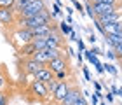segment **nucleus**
Here are the masks:
<instances>
[{
	"instance_id": "obj_1",
	"label": "nucleus",
	"mask_w": 122,
	"mask_h": 105,
	"mask_svg": "<svg viewBox=\"0 0 122 105\" xmlns=\"http://www.w3.org/2000/svg\"><path fill=\"white\" fill-rule=\"evenodd\" d=\"M14 25H18V28L33 30V28L42 26V25H52V16L47 11H44V12L37 14V16H31V18H18Z\"/></svg>"
},
{
	"instance_id": "obj_2",
	"label": "nucleus",
	"mask_w": 122,
	"mask_h": 105,
	"mask_svg": "<svg viewBox=\"0 0 122 105\" xmlns=\"http://www.w3.org/2000/svg\"><path fill=\"white\" fill-rule=\"evenodd\" d=\"M14 11L18 18H31V16H37L44 11H47V5L44 0H31L25 5H14Z\"/></svg>"
},
{
	"instance_id": "obj_3",
	"label": "nucleus",
	"mask_w": 122,
	"mask_h": 105,
	"mask_svg": "<svg viewBox=\"0 0 122 105\" xmlns=\"http://www.w3.org/2000/svg\"><path fill=\"white\" fill-rule=\"evenodd\" d=\"M75 84V81L73 79H65V81H59L58 82V88L52 91V95H51V98H52V102L56 103V105H59L61 102L66 98V95H68V91H70V88Z\"/></svg>"
},
{
	"instance_id": "obj_4",
	"label": "nucleus",
	"mask_w": 122,
	"mask_h": 105,
	"mask_svg": "<svg viewBox=\"0 0 122 105\" xmlns=\"http://www.w3.org/2000/svg\"><path fill=\"white\" fill-rule=\"evenodd\" d=\"M33 40V35H31V30H26V28H18L12 33V44L16 47H21V46H25V44H28Z\"/></svg>"
},
{
	"instance_id": "obj_5",
	"label": "nucleus",
	"mask_w": 122,
	"mask_h": 105,
	"mask_svg": "<svg viewBox=\"0 0 122 105\" xmlns=\"http://www.w3.org/2000/svg\"><path fill=\"white\" fill-rule=\"evenodd\" d=\"M30 89L33 91V95H35L40 102H46L49 96H51V93H49V89H47V86L44 84V82H40V81H33L31 82V86H30Z\"/></svg>"
},
{
	"instance_id": "obj_6",
	"label": "nucleus",
	"mask_w": 122,
	"mask_h": 105,
	"mask_svg": "<svg viewBox=\"0 0 122 105\" xmlns=\"http://www.w3.org/2000/svg\"><path fill=\"white\" fill-rule=\"evenodd\" d=\"M47 67L51 68L54 74H58V72H70V63L65 56H58V58L51 60V61L47 63Z\"/></svg>"
},
{
	"instance_id": "obj_7",
	"label": "nucleus",
	"mask_w": 122,
	"mask_h": 105,
	"mask_svg": "<svg viewBox=\"0 0 122 105\" xmlns=\"http://www.w3.org/2000/svg\"><path fill=\"white\" fill-rule=\"evenodd\" d=\"M18 16H16L14 7H0V23L4 25H14Z\"/></svg>"
},
{
	"instance_id": "obj_8",
	"label": "nucleus",
	"mask_w": 122,
	"mask_h": 105,
	"mask_svg": "<svg viewBox=\"0 0 122 105\" xmlns=\"http://www.w3.org/2000/svg\"><path fill=\"white\" fill-rule=\"evenodd\" d=\"M21 67H23V72H25L26 75H31V77H33L38 70L44 67V65H40L38 61H35L33 58H25V61H23Z\"/></svg>"
},
{
	"instance_id": "obj_9",
	"label": "nucleus",
	"mask_w": 122,
	"mask_h": 105,
	"mask_svg": "<svg viewBox=\"0 0 122 105\" xmlns=\"http://www.w3.org/2000/svg\"><path fill=\"white\" fill-rule=\"evenodd\" d=\"M80 96H82V89H80L77 84H73V86L70 88V91H68V95H66V98H65V100L61 102L59 105H73Z\"/></svg>"
},
{
	"instance_id": "obj_10",
	"label": "nucleus",
	"mask_w": 122,
	"mask_h": 105,
	"mask_svg": "<svg viewBox=\"0 0 122 105\" xmlns=\"http://www.w3.org/2000/svg\"><path fill=\"white\" fill-rule=\"evenodd\" d=\"M33 79H37V81H40V82H44V84H47L49 81H52V79H56V77H54V72L51 70L47 67V65H44V67L40 68L37 72L35 75H33Z\"/></svg>"
},
{
	"instance_id": "obj_11",
	"label": "nucleus",
	"mask_w": 122,
	"mask_h": 105,
	"mask_svg": "<svg viewBox=\"0 0 122 105\" xmlns=\"http://www.w3.org/2000/svg\"><path fill=\"white\" fill-rule=\"evenodd\" d=\"M52 28H54V23H52V25H42V26H37V28L31 30V35H33V39H35V37H47V35L52 32Z\"/></svg>"
},
{
	"instance_id": "obj_12",
	"label": "nucleus",
	"mask_w": 122,
	"mask_h": 105,
	"mask_svg": "<svg viewBox=\"0 0 122 105\" xmlns=\"http://www.w3.org/2000/svg\"><path fill=\"white\" fill-rule=\"evenodd\" d=\"M18 53H19V56H25V58H31L33 54L37 53V49H35V46H33L31 42H28V44H25V46H21V47L18 49Z\"/></svg>"
},
{
	"instance_id": "obj_13",
	"label": "nucleus",
	"mask_w": 122,
	"mask_h": 105,
	"mask_svg": "<svg viewBox=\"0 0 122 105\" xmlns=\"http://www.w3.org/2000/svg\"><path fill=\"white\" fill-rule=\"evenodd\" d=\"M58 82H59V81H56V79H52V81H49L47 84H46V86H47V89H49V93H51V95H52V91H54V89H56V88H58Z\"/></svg>"
},
{
	"instance_id": "obj_14",
	"label": "nucleus",
	"mask_w": 122,
	"mask_h": 105,
	"mask_svg": "<svg viewBox=\"0 0 122 105\" xmlns=\"http://www.w3.org/2000/svg\"><path fill=\"white\" fill-rule=\"evenodd\" d=\"M68 75H70V72H58V74H54L56 81H65V79H68Z\"/></svg>"
},
{
	"instance_id": "obj_15",
	"label": "nucleus",
	"mask_w": 122,
	"mask_h": 105,
	"mask_svg": "<svg viewBox=\"0 0 122 105\" xmlns=\"http://www.w3.org/2000/svg\"><path fill=\"white\" fill-rule=\"evenodd\" d=\"M16 0H0V7H14Z\"/></svg>"
},
{
	"instance_id": "obj_16",
	"label": "nucleus",
	"mask_w": 122,
	"mask_h": 105,
	"mask_svg": "<svg viewBox=\"0 0 122 105\" xmlns=\"http://www.w3.org/2000/svg\"><path fill=\"white\" fill-rule=\"evenodd\" d=\"M73 105H89V102H87V96H86V95H82L79 100L73 103Z\"/></svg>"
},
{
	"instance_id": "obj_17",
	"label": "nucleus",
	"mask_w": 122,
	"mask_h": 105,
	"mask_svg": "<svg viewBox=\"0 0 122 105\" xmlns=\"http://www.w3.org/2000/svg\"><path fill=\"white\" fill-rule=\"evenodd\" d=\"M59 32L63 35H66V33H70V26L66 25V23H61V26H59Z\"/></svg>"
},
{
	"instance_id": "obj_18",
	"label": "nucleus",
	"mask_w": 122,
	"mask_h": 105,
	"mask_svg": "<svg viewBox=\"0 0 122 105\" xmlns=\"http://www.w3.org/2000/svg\"><path fill=\"white\" fill-rule=\"evenodd\" d=\"M113 53H115V56H117V60H119L122 56V44H119V46L113 47Z\"/></svg>"
},
{
	"instance_id": "obj_19",
	"label": "nucleus",
	"mask_w": 122,
	"mask_h": 105,
	"mask_svg": "<svg viewBox=\"0 0 122 105\" xmlns=\"http://www.w3.org/2000/svg\"><path fill=\"white\" fill-rule=\"evenodd\" d=\"M0 105H7V96L0 91Z\"/></svg>"
},
{
	"instance_id": "obj_20",
	"label": "nucleus",
	"mask_w": 122,
	"mask_h": 105,
	"mask_svg": "<svg viewBox=\"0 0 122 105\" xmlns=\"http://www.w3.org/2000/svg\"><path fill=\"white\" fill-rule=\"evenodd\" d=\"M28 2H31V0H16V5H25Z\"/></svg>"
},
{
	"instance_id": "obj_21",
	"label": "nucleus",
	"mask_w": 122,
	"mask_h": 105,
	"mask_svg": "<svg viewBox=\"0 0 122 105\" xmlns=\"http://www.w3.org/2000/svg\"><path fill=\"white\" fill-rule=\"evenodd\" d=\"M107 68H108L110 72H112V74H115V70H113V67H112V65H107Z\"/></svg>"
},
{
	"instance_id": "obj_22",
	"label": "nucleus",
	"mask_w": 122,
	"mask_h": 105,
	"mask_svg": "<svg viewBox=\"0 0 122 105\" xmlns=\"http://www.w3.org/2000/svg\"><path fill=\"white\" fill-rule=\"evenodd\" d=\"M119 61H120V63H122V56H120V58H119Z\"/></svg>"
},
{
	"instance_id": "obj_23",
	"label": "nucleus",
	"mask_w": 122,
	"mask_h": 105,
	"mask_svg": "<svg viewBox=\"0 0 122 105\" xmlns=\"http://www.w3.org/2000/svg\"><path fill=\"white\" fill-rule=\"evenodd\" d=\"M120 72H122V63H120Z\"/></svg>"
},
{
	"instance_id": "obj_24",
	"label": "nucleus",
	"mask_w": 122,
	"mask_h": 105,
	"mask_svg": "<svg viewBox=\"0 0 122 105\" xmlns=\"http://www.w3.org/2000/svg\"><path fill=\"white\" fill-rule=\"evenodd\" d=\"M101 105H107V103H101Z\"/></svg>"
}]
</instances>
